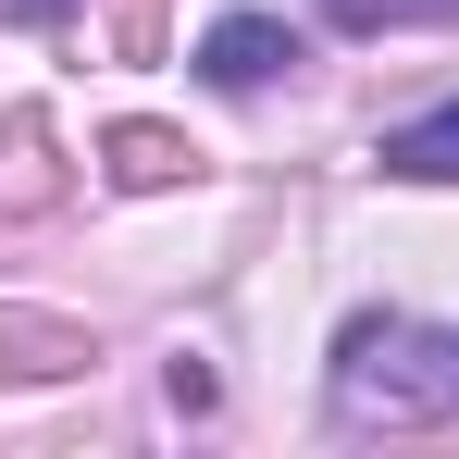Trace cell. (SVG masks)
<instances>
[{"mask_svg": "<svg viewBox=\"0 0 459 459\" xmlns=\"http://www.w3.org/2000/svg\"><path fill=\"white\" fill-rule=\"evenodd\" d=\"M335 422L360 435H410V422H459V323L422 310H360L335 335Z\"/></svg>", "mask_w": 459, "mask_h": 459, "instance_id": "cell-1", "label": "cell"}, {"mask_svg": "<svg viewBox=\"0 0 459 459\" xmlns=\"http://www.w3.org/2000/svg\"><path fill=\"white\" fill-rule=\"evenodd\" d=\"M286 63H299V25H286V13H224V25L199 38V75L236 87V100H248V87H273Z\"/></svg>", "mask_w": 459, "mask_h": 459, "instance_id": "cell-2", "label": "cell"}, {"mask_svg": "<svg viewBox=\"0 0 459 459\" xmlns=\"http://www.w3.org/2000/svg\"><path fill=\"white\" fill-rule=\"evenodd\" d=\"M385 174H410V186H459V100H435V112H410V125H385Z\"/></svg>", "mask_w": 459, "mask_h": 459, "instance_id": "cell-3", "label": "cell"}, {"mask_svg": "<svg viewBox=\"0 0 459 459\" xmlns=\"http://www.w3.org/2000/svg\"><path fill=\"white\" fill-rule=\"evenodd\" d=\"M459 0H323V25H348V38H385V25H435Z\"/></svg>", "mask_w": 459, "mask_h": 459, "instance_id": "cell-4", "label": "cell"}, {"mask_svg": "<svg viewBox=\"0 0 459 459\" xmlns=\"http://www.w3.org/2000/svg\"><path fill=\"white\" fill-rule=\"evenodd\" d=\"M0 13H13V25H38V13H63V0H0Z\"/></svg>", "mask_w": 459, "mask_h": 459, "instance_id": "cell-5", "label": "cell"}]
</instances>
